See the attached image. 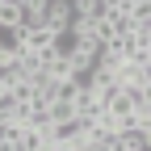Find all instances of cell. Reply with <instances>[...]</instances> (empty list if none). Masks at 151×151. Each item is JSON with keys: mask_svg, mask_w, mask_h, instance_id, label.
I'll list each match as a JSON object with an SVG mask.
<instances>
[{"mask_svg": "<svg viewBox=\"0 0 151 151\" xmlns=\"http://www.w3.org/2000/svg\"><path fill=\"white\" fill-rule=\"evenodd\" d=\"M9 97H13L17 105H34V97H38V88H34L29 80H21L17 88H9Z\"/></svg>", "mask_w": 151, "mask_h": 151, "instance_id": "obj_6", "label": "cell"}, {"mask_svg": "<svg viewBox=\"0 0 151 151\" xmlns=\"http://www.w3.org/2000/svg\"><path fill=\"white\" fill-rule=\"evenodd\" d=\"M71 9H76V17L97 25L101 17H109V0H71Z\"/></svg>", "mask_w": 151, "mask_h": 151, "instance_id": "obj_2", "label": "cell"}, {"mask_svg": "<svg viewBox=\"0 0 151 151\" xmlns=\"http://www.w3.org/2000/svg\"><path fill=\"white\" fill-rule=\"evenodd\" d=\"M76 21V9H71V0H50L46 4V17H42V25H50V29H59V34H67V25Z\"/></svg>", "mask_w": 151, "mask_h": 151, "instance_id": "obj_1", "label": "cell"}, {"mask_svg": "<svg viewBox=\"0 0 151 151\" xmlns=\"http://www.w3.org/2000/svg\"><path fill=\"white\" fill-rule=\"evenodd\" d=\"M21 80H25V71H21V63H17V59H13V63H0V84H4V92L17 88Z\"/></svg>", "mask_w": 151, "mask_h": 151, "instance_id": "obj_4", "label": "cell"}, {"mask_svg": "<svg viewBox=\"0 0 151 151\" xmlns=\"http://www.w3.org/2000/svg\"><path fill=\"white\" fill-rule=\"evenodd\" d=\"M76 118V105L71 101H50V126H63Z\"/></svg>", "mask_w": 151, "mask_h": 151, "instance_id": "obj_5", "label": "cell"}, {"mask_svg": "<svg viewBox=\"0 0 151 151\" xmlns=\"http://www.w3.org/2000/svg\"><path fill=\"white\" fill-rule=\"evenodd\" d=\"M17 59V42H13V34H0V63H13Z\"/></svg>", "mask_w": 151, "mask_h": 151, "instance_id": "obj_7", "label": "cell"}, {"mask_svg": "<svg viewBox=\"0 0 151 151\" xmlns=\"http://www.w3.org/2000/svg\"><path fill=\"white\" fill-rule=\"evenodd\" d=\"M25 25V13H21V4L17 0H0V29H21Z\"/></svg>", "mask_w": 151, "mask_h": 151, "instance_id": "obj_3", "label": "cell"}]
</instances>
